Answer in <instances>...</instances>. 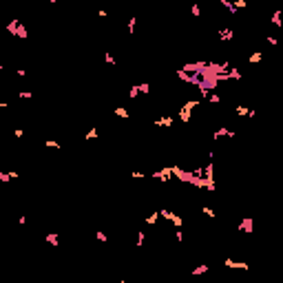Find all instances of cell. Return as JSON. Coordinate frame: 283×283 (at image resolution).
I'll return each mask as SVG.
<instances>
[{
  "mask_svg": "<svg viewBox=\"0 0 283 283\" xmlns=\"http://www.w3.org/2000/svg\"><path fill=\"white\" fill-rule=\"evenodd\" d=\"M9 31H11V33H16L18 38H27V29H25L22 25H18L16 20H13V22L9 25Z\"/></svg>",
  "mask_w": 283,
  "mask_h": 283,
  "instance_id": "6da1fadb",
  "label": "cell"
},
{
  "mask_svg": "<svg viewBox=\"0 0 283 283\" xmlns=\"http://www.w3.org/2000/svg\"><path fill=\"white\" fill-rule=\"evenodd\" d=\"M226 265H228V268H232V270H248V263H243V261H232V259H226Z\"/></svg>",
  "mask_w": 283,
  "mask_h": 283,
  "instance_id": "7a4b0ae2",
  "label": "cell"
},
{
  "mask_svg": "<svg viewBox=\"0 0 283 283\" xmlns=\"http://www.w3.org/2000/svg\"><path fill=\"white\" fill-rule=\"evenodd\" d=\"M219 38H221L223 42H228V40H232V38H235V31L228 29V27H223V29H219Z\"/></svg>",
  "mask_w": 283,
  "mask_h": 283,
  "instance_id": "3957f363",
  "label": "cell"
},
{
  "mask_svg": "<svg viewBox=\"0 0 283 283\" xmlns=\"http://www.w3.org/2000/svg\"><path fill=\"white\" fill-rule=\"evenodd\" d=\"M219 137H235V133L228 131V128H219V131L212 133V139H219Z\"/></svg>",
  "mask_w": 283,
  "mask_h": 283,
  "instance_id": "277c9868",
  "label": "cell"
},
{
  "mask_svg": "<svg viewBox=\"0 0 283 283\" xmlns=\"http://www.w3.org/2000/svg\"><path fill=\"white\" fill-rule=\"evenodd\" d=\"M239 228L243 230V232H248V235H250V232H252V219H243Z\"/></svg>",
  "mask_w": 283,
  "mask_h": 283,
  "instance_id": "5b68a950",
  "label": "cell"
},
{
  "mask_svg": "<svg viewBox=\"0 0 283 283\" xmlns=\"http://www.w3.org/2000/svg\"><path fill=\"white\" fill-rule=\"evenodd\" d=\"M272 25L274 27H283V20H281V11L276 9L274 13H272Z\"/></svg>",
  "mask_w": 283,
  "mask_h": 283,
  "instance_id": "8992f818",
  "label": "cell"
},
{
  "mask_svg": "<svg viewBox=\"0 0 283 283\" xmlns=\"http://www.w3.org/2000/svg\"><path fill=\"white\" fill-rule=\"evenodd\" d=\"M219 2H221L226 9H230V13H237V7H235V2H230V0H219Z\"/></svg>",
  "mask_w": 283,
  "mask_h": 283,
  "instance_id": "52a82bcc",
  "label": "cell"
},
{
  "mask_svg": "<svg viewBox=\"0 0 283 283\" xmlns=\"http://www.w3.org/2000/svg\"><path fill=\"white\" fill-rule=\"evenodd\" d=\"M137 86H139V93H144V95H148V93H150V84H148V82L137 84Z\"/></svg>",
  "mask_w": 283,
  "mask_h": 283,
  "instance_id": "ba28073f",
  "label": "cell"
},
{
  "mask_svg": "<svg viewBox=\"0 0 283 283\" xmlns=\"http://www.w3.org/2000/svg\"><path fill=\"white\" fill-rule=\"evenodd\" d=\"M47 241H49V243H53V246H58V241H60V239H58V235H55V232H49V235H47Z\"/></svg>",
  "mask_w": 283,
  "mask_h": 283,
  "instance_id": "9c48e42d",
  "label": "cell"
},
{
  "mask_svg": "<svg viewBox=\"0 0 283 283\" xmlns=\"http://www.w3.org/2000/svg\"><path fill=\"white\" fill-rule=\"evenodd\" d=\"M208 268H210V265H197V268L192 270V274H203V272H208Z\"/></svg>",
  "mask_w": 283,
  "mask_h": 283,
  "instance_id": "30bf717a",
  "label": "cell"
},
{
  "mask_svg": "<svg viewBox=\"0 0 283 283\" xmlns=\"http://www.w3.org/2000/svg\"><path fill=\"white\" fill-rule=\"evenodd\" d=\"M157 124H159V126H171L173 117H162V120H157Z\"/></svg>",
  "mask_w": 283,
  "mask_h": 283,
  "instance_id": "8fae6325",
  "label": "cell"
},
{
  "mask_svg": "<svg viewBox=\"0 0 283 283\" xmlns=\"http://www.w3.org/2000/svg\"><path fill=\"white\" fill-rule=\"evenodd\" d=\"M190 13L195 16V18H199V16H201V9H199V4H192V7H190Z\"/></svg>",
  "mask_w": 283,
  "mask_h": 283,
  "instance_id": "7c38bea8",
  "label": "cell"
},
{
  "mask_svg": "<svg viewBox=\"0 0 283 283\" xmlns=\"http://www.w3.org/2000/svg\"><path fill=\"white\" fill-rule=\"evenodd\" d=\"M235 111L239 113V115H250V109H248V106H237Z\"/></svg>",
  "mask_w": 283,
  "mask_h": 283,
  "instance_id": "4fadbf2b",
  "label": "cell"
},
{
  "mask_svg": "<svg viewBox=\"0 0 283 283\" xmlns=\"http://www.w3.org/2000/svg\"><path fill=\"white\" fill-rule=\"evenodd\" d=\"M115 115H120V117H124V120H126V117H128V111H126V109H120V106H117V109H115Z\"/></svg>",
  "mask_w": 283,
  "mask_h": 283,
  "instance_id": "5bb4252c",
  "label": "cell"
},
{
  "mask_svg": "<svg viewBox=\"0 0 283 283\" xmlns=\"http://www.w3.org/2000/svg\"><path fill=\"white\" fill-rule=\"evenodd\" d=\"M84 137H86V139H95V137H98V128H91V131L84 135Z\"/></svg>",
  "mask_w": 283,
  "mask_h": 283,
  "instance_id": "9a60e30c",
  "label": "cell"
},
{
  "mask_svg": "<svg viewBox=\"0 0 283 283\" xmlns=\"http://www.w3.org/2000/svg\"><path fill=\"white\" fill-rule=\"evenodd\" d=\"M208 102H210V104H219V102H221V98H219V95H208Z\"/></svg>",
  "mask_w": 283,
  "mask_h": 283,
  "instance_id": "2e32d148",
  "label": "cell"
},
{
  "mask_svg": "<svg viewBox=\"0 0 283 283\" xmlns=\"http://www.w3.org/2000/svg\"><path fill=\"white\" fill-rule=\"evenodd\" d=\"M9 179H11V173H0V182L2 184H7Z\"/></svg>",
  "mask_w": 283,
  "mask_h": 283,
  "instance_id": "e0dca14e",
  "label": "cell"
},
{
  "mask_svg": "<svg viewBox=\"0 0 283 283\" xmlns=\"http://www.w3.org/2000/svg\"><path fill=\"white\" fill-rule=\"evenodd\" d=\"M128 95H131V98H137V95H139V86H131Z\"/></svg>",
  "mask_w": 283,
  "mask_h": 283,
  "instance_id": "ac0fdd59",
  "label": "cell"
},
{
  "mask_svg": "<svg viewBox=\"0 0 283 283\" xmlns=\"http://www.w3.org/2000/svg\"><path fill=\"white\" fill-rule=\"evenodd\" d=\"M104 60L109 62V64H113V66H115V58H113L111 53H104Z\"/></svg>",
  "mask_w": 283,
  "mask_h": 283,
  "instance_id": "d6986e66",
  "label": "cell"
},
{
  "mask_svg": "<svg viewBox=\"0 0 283 283\" xmlns=\"http://www.w3.org/2000/svg\"><path fill=\"white\" fill-rule=\"evenodd\" d=\"M135 31V18H128V33Z\"/></svg>",
  "mask_w": 283,
  "mask_h": 283,
  "instance_id": "ffe728a7",
  "label": "cell"
},
{
  "mask_svg": "<svg viewBox=\"0 0 283 283\" xmlns=\"http://www.w3.org/2000/svg\"><path fill=\"white\" fill-rule=\"evenodd\" d=\"M18 95H20V98H22V100H29V98H31V95H33V93H31V91H20Z\"/></svg>",
  "mask_w": 283,
  "mask_h": 283,
  "instance_id": "44dd1931",
  "label": "cell"
},
{
  "mask_svg": "<svg viewBox=\"0 0 283 283\" xmlns=\"http://www.w3.org/2000/svg\"><path fill=\"white\" fill-rule=\"evenodd\" d=\"M246 4H248L246 0H235V7H237V9H243V7H246Z\"/></svg>",
  "mask_w": 283,
  "mask_h": 283,
  "instance_id": "7402d4cb",
  "label": "cell"
},
{
  "mask_svg": "<svg viewBox=\"0 0 283 283\" xmlns=\"http://www.w3.org/2000/svg\"><path fill=\"white\" fill-rule=\"evenodd\" d=\"M203 214H206V217H212V219H214V212H212L208 206H203Z\"/></svg>",
  "mask_w": 283,
  "mask_h": 283,
  "instance_id": "603a6c76",
  "label": "cell"
},
{
  "mask_svg": "<svg viewBox=\"0 0 283 283\" xmlns=\"http://www.w3.org/2000/svg\"><path fill=\"white\" fill-rule=\"evenodd\" d=\"M265 40H268L270 44H272V47H276V44H279V42H276V38H274V36H265Z\"/></svg>",
  "mask_w": 283,
  "mask_h": 283,
  "instance_id": "cb8c5ba5",
  "label": "cell"
},
{
  "mask_svg": "<svg viewBox=\"0 0 283 283\" xmlns=\"http://www.w3.org/2000/svg\"><path fill=\"white\" fill-rule=\"evenodd\" d=\"M248 60H250V62H259V60H261V53H252Z\"/></svg>",
  "mask_w": 283,
  "mask_h": 283,
  "instance_id": "d4e9b609",
  "label": "cell"
},
{
  "mask_svg": "<svg viewBox=\"0 0 283 283\" xmlns=\"http://www.w3.org/2000/svg\"><path fill=\"white\" fill-rule=\"evenodd\" d=\"M49 148H60V142H44Z\"/></svg>",
  "mask_w": 283,
  "mask_h": 283,
  "instance_id": "484cf974",
  "label": "cell"
},
{
  "mask_svg": "<svg viewBox=\"0 0 283 283\" xmlns=\"http://www.w3.org/2000/svg\"><path fill=\"white\" fill-rule=\"evenodd\" d=\"M144 239H146V235L139 232V235H137V246H142V243H144Z\"/></svg>",
  "mask_w": 283,
  "mask_h": 283,
  "instance_id": "4316f807",
  "label": "cell"
},
{
  "mask_svg": "<svg viewBox=\"0 0 283 283\" xmlns=\"http://www.w3.org/2000/svg\"><path fill=\"white\" fill-rule=\"evenodd\" d=\"M175 237H177V241H184V235H182V230H175Z\"/></svg>",
  "mask_w": 283,
  "mask_h": 283,
  "instance_id": "83f0119b",
  "label": "cell"
},
{
  "mask_svg": "<svg viewBox=\"0 0 283 283\" xmlns=\"http://www.w3.org/2000/svg\"><path fill=\"white\" fill-rule=\"evenodd\" d=\"M13 135H16V137H22V135H25V131H22V128H16Z\"/></svg>",
  "mask_w": 283,
  "mask_h": 283,
  "instance_id": "f1b7e54d",
  "label": "cell"
},
{
  "mask_svg": "<svg viewBox=\"0 0 283 283\" xmlns=\"http://www.w3.org/2000/svg\"><path fill=\"white\" fill-rule=\"evenodd\" d=\"M98 239H100V241H106V235L102 232V230H98Z\"/></svg>",
  "mask_w": 283,
  "mask_h": 283,
  "instance_id": "f546056e",
  "label": "cell"
},
{
  "mask_svg": "<svg viewBox=\"0 0 283 283\" xmlns=\"http://www.w3.org/2000/svg\"><path fill=\"white\" fill-rule=\"evenodd\" d=\"M47 2H53V4H55V2H58V0H47Z\"/></svg>",
  "mask_w": 283,
  "mask_h": 283,
  "instance_id": "4dcf8cb0",
  "label": "cell"
}]
</instances>
